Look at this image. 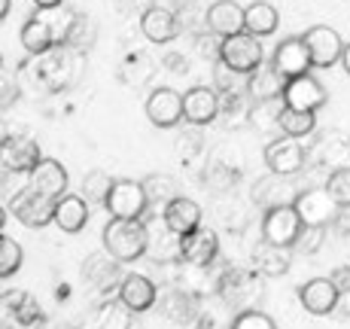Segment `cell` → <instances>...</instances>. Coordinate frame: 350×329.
Returning <instances> with one entry per match:
<instances>
[{
	"mask_svg": "<svg viewBox=\"0 0 350 329\" xmlns=\"http://www.w3.org/2000/svg\"><path fill=\"white\" fill-rule=\"evenodd\" d=\"M232 326L234 329H274V320L268 314L256 311V308H244L241 314H234Z\"/></svg>",
	"mask_w": 350,
	"mask_h": 329,
	"instance_id": "d590c367",
	"label": "cell"
},
{
	"mask_svg": "<svg viewBox=\"0 0 350 329\" xmlns=\"http://www.w3.org/2000/svg\"><path fill=\"white\" fill-rule=\"evenodd\" d=\"M284 101H286V107H295V110L317 113L320 107L326 104V89H323V83L320 79H314L311 73H301V77L286 79Z\"/></svg>",
	"mask_w": 350,
	"mask_h": 329,
	"instance_id": "4fadbf2b",
	"label": "cell"
},
{
	"mask_svg": "<svg viewBox=\"0 0 350 329\" xmlns=\"http://www.w3.org/2000/svg\"><path fill=\"white\" fill-rule=\"evenodd\" d=\"M250 85V98L253 101H271V98H284L286 89V77L278 70L274 64H259L247 79Z\"/></svg>",
	"mask_w": 350,
	"mask_h": 329,
	"instance_id": "484cf974",
	"label": "cell"
},
{
	"mask_svg": "<svg viewBox=\"0 0 350 329\" xmlns=\"http://www.w3.org/2000/svg\"><path fill=\"white\" fill-rule=\"evenodd\" d=\"M140 31L150 43H167V40L177 37L180 25H177V16L165 6H150V10L140 16Z\"/></svg>",
	"mask_w": 350,
	"mask_h": 329,
	"instance_id": "cb8c5ba5",
	"label": "cell"
},
{
	"mask_svg": "<svg viewBox=\"0 0 350 329\" xmlns=\"http://www.w3.org/2000/svg\"><path fill=\"white\" fill-rule=\"evenodd\" d=\"M219 296H223L228 305L241 308L244 311L247 305H253V302H259L262 296V280L259 274L247 272V268H228V272L219 278Z\"/></svg>",
	"mask_w": 350,
	"mask_h": 329,
	"instance_id": "ba28073f",
	"label": "cell"
},
{
	"mask_svg": "<svg viewBox=\"0 0 350 329\" xmlns=\"http://www.w3.org/2000/svg\"><path fill=\"white\" fill-rule=\"evenodd\" d=\"M116 293L134 314L150 311L156 305V284L150 278H144V274H125L122 284L116 287Z\"/></svg>",
	"mask_w": 350,
	"mask_h": 329,
	"instance_id": "7402d4cb",
	"label": "cell"
},
{
	"mask_svg": "<svg viewBox=\"0 0 350 329\" xmlns=\"http://www.w3.org/2000/svg\"><path fill=\"white\" fill-rule=\"evenodd\" d=\"M219 58L241 73H253L259 64H265L262 62L265 55H262L259 37L250 31H241V34H232V37L219 40Z\"/></svg>",
	"mask_w": 350,
	"mask_h": 329,
	"instance_id": "5b68a950",
	"label": "cell"
},
{
	"mask_svg": "<svg viewBox=\"0 0 350 329\" xmlns=\"http://www.w3.org/2000/svg\"><path fill=\"white\" fill-rule=\"evenodd\" d=\"M95 37H98V25H95V18H89V16H73V22H70V28H67L64 34V43L67 46H73V49H79V52H89L92 46H95Z\"/></svg>",
	"mask_w": 350,
	"mask_h": 329,
	"instance_id": "f546056e",
	"label": "cell"
},
{
	"mask_svg": "<svg viewBox=\"0 0 350 329\" xmlns=\"http://www.w3.org/2000/svg\"><path fill=\"white\" fill-rule=\"evenodd\" d=\"M144 186H146V196H150V205L165 207L167 201L177 196V183H174V177H167V174H152V177L144 180Z\"/></svg>",
	"mask_w": 350,
	"mask_h": 329,
	"instance_id": "1f68e13d",
	"label": "cell"
},
{
	"mask_svg": "<svg viewBox=\"0 0 350 329\" xmlns=\"http://www.w3.org/2000/svg\"><path fill=\"white\" fill-rule=\"evenodd\" d=\"M295 211H299V217H301V223L305 226H323L326 229L329 223H335L338 220V213H341V205L332 198V192L323 186V189H305V192H299L295 196Z\"/></svg>",
	"mask_w": 350,
	"mask_h": 329,
	"instance_id": "8992f818",
	"label": "cell"
},
{
	"mask_svg": "<svg viewBox=\"0 0 350 329\" xmlns=\"http://www.w3.org/2000/svg\"><path fill=\"white\" fill-rule=\"evenodd\" d=\"M89 223V198L85 196H62L55 201V226L67 235H77Z\"/></svg>",
	"mask_w": 350,
	"mask_h": 329,
	"instance_id": "603a6c76",
	"label": "cell"
},
{
	"mask_svg": "<svg viewBox=\"0 0 350 329\" xmlns=\"http://www.w3.org/2000/svg\"><path fill=\"white\" fill-rule=\"evenodd\" d=\"M326 189L332 192V198L338 201L341 207H350V168H335L326 180Z\"/></svg>",
	"mask_w": 350,
	"mask_h": 329,
	"instance_id": "e575fe53",
	"label": "cell"
},
{
	"mask_svg": "<svg viewBox=\"0 0 350 329\" xmlns=\"http://www.w3.org/2000/svg\"><path fill=\"white\" fill-rule=\"evenodd\" d=\"M58 43H62V40H58L55 25L43 16V10L22 25V46L31 55H43V52H49L52 46H58Z\"/></svg>",
	"mask_w": 350,
	"mask_h": 329,
	"instance_id": "44dd1931",
	"label": "cell"
},
{
	"mask_svg": "<svg viewBox=\"0 0 350 329\" xmlns=\"http://www.w3.org/2000/svg\"><path fill=\"white\" fill-rule=\"evenodd\" d=\"M207 28H211V34H217L219 40L247 31V10L241 3H234V0H217L207 10Z\"/></svg>",
	"mask_w": 350,
	"mask_h": 329,
	"instance_id": "e0dca14e",
	"label": "cell"
},
{
	"mask_svg": "<svg viewBox=\"0 0 350 329\" xmlns=\"http://www.w3.org/2000/svg\"><path fill=\"white\" fill-rule=\"evenodd\" d=\"M301 229H305V223H301L295 205L268 207L265 220H262V238L274 241V244H284V247H295V241H299Z\"/></svg>",
	"mask_w": 350,
	"mask_h": 329,
	"instance_id": "52a82bcc",
	"label": "cell"
},
{
	"mask_svg": "<svg viewBox=\"0 0 350 329\" xmlns=\"http://www.w3.org/2000/svg\"><path fill=\"white\" fill-rule=\"evenodd\" d=\"M299 302L305 305L308 314H317V317H326L338 308L341 302V290L332 278H311L308 284H301L299 290Z\"/></svg>",
	"mask_w": 350,
	"mask_h": 329,
	"instance_id": "8fae6325",
	"label": "cell"
},
{
	"mask_svg": "<svg viewBox=\"0 0 350 329\" xmlns=\"http://www.w3.org/2000/svg\"><path fill=\"white\" fill-rule=\"evenodd\" d=\"M271 64L278 67V70L284 73L286 79L301 77V73H308V70H311L314 62H311V49H308L305 37H286L284 43H280L278 49H274Z\"/></svg>",
	"mask_w": 350,
	"mask_h": 329,
	"instance_id": "5bb4252c",
	"label": "cell"
},
{
	"mask_svg": "<svg viewBox=\"0 0 350 329\" xmlns=\"http://www.w3.org/2000/svg\"><path fill=\"white\" fill-rule=\"evenodd\" d=\"M305 43L311 49V62L314 67L326 70V67L338 64L341 55H345V40L338 37V31L329 28V25H314V28L305 31Z\"/></svg>",
	"mask_w": 350,
	"mask_h": 329,
	"instance_id": "9c48e42d",
	"label": "cell"
},
{
	"mask_svg": "<svg viewBox=\"0 0 350 329\" xmlns=\"http://www.w3.org/2000/svg\"><path fill=\"white\" fill-rule=\"evenodd\" d=\"M22 247H18V241H12V238H6L3 235V241H0V274L3 278H12V274L22 268Z\"/></svg>",
	"mask_w": 350,
	"mask_h": 329,
	"instance_id": "836d02e7",
	"label": "cell"
},
{
	"mask_svg": "<svg viewBox=\"0 0 350 329\" xmlns=\"http://www.w3.org/2000/svg\"><path fill=\"white\" fill-rule=\"evenodd\" d=\"M223 110V101L213 89H189L183 95V113H186V122L192 125H207L219 116Z\"/></svg>",
	"mask_w": 350,
	"mask_h": 329,
	"instance_id": "ffe728a7",
	"label": "cell"
},
{
	"mask_svg": "<svg viewBox=\"0 0 350 329\" xmlns=\"http://www.w3.org/2000/svg\"><path fill=\"white\" fill-rule=\"evenodd\" d=\"M55 201L58 198L28 186V189L16 192V196L10 198V211H12V217L22 226H28V229H43V226L55 223Z\"/></svg>",
	"mask_w": 350,
	"mask_h": 329,
	"instance_id": "3957f363",
	"label": "cell"
},
{
	"mask_svg": "<svg viewBox=\"0 0 350 329\" xmlns=\"http://www.w3.org/2000/svg\"><path fill=\"white\" fill-rule=\"evenodd\" d=\"M323 226H305L299 235V241H295V250H301V253H314L317 247L323 244Z\"/></svg>",
	"mask_w": 350,
	"mask_h": 329,
	"instance_id": "8d00e7d4",
	"label": "cell"
},
{
	"mask_svg": "<svg viewBox=\"0 0 350 329\" xmlns=\"http://www.w3.org/2000/svg\"><path fill=\"white\" fill-rule=\"evenodd\" d=\"M332 280H335V284H338L341 296H345V293H350V268H335Z\"/></svg>",
	"mask_w": 350,
	"mask_h": 329,
	"instance_id": "74e56055",
	"label": "cell"
},
{
	"mask_svg": "<svg viewBox=\"0 0 350 329\" xmlns=\"http://www.w3.org/2000/svg\"><path fill=\"white\" fill-rule=\"evenodd\" d=\"M0 159H3L6 171L31 174L43 156H40V146H37V140H33V137H28V134H10V137L3 140Z\"/></svg>",
	"mask_w": 350,
	"mask_h": 329,
	"instance_id": "7c38bea8",
	"label": "cell"
},
{
	"mask_svg": "<svg viewBox=\"0 0 350 329\" xmlns=\"http://www.w3.org/2000/svg\"><path fill=\"white\" fill-rule=\"evenodd\" d=\"M119 259L116 256H92L89 263H85V268H83V274H85V280H89L92 287H98L100 293H107V290H113V287H119L122 284V272H119Z\"/></svg>",
	"mask_w": 350,
	"mask_h": 329,
	"instance_id": "4316f807",
	"label": "cell"
},
{
	"mask_svg": "<svg viewBox=\"0 0 350 329\" xmlns=\"http://www.w3.org/2000/svg\"><path fill=\"white\" fill-rule=\"evenodd\" d=\"M317 119H314L311 110H295V107H284L280 110V125L278 129L284 134H293V137H305V134L314 131Z\"/></svg>",
	"mask_w": 350,
	"mask_h": 329,
	"instance_id": "4dcf8cb0",
	"label": "cell"
},
{
	"mask_svg": "<svg viewBox=\"0 0 350 329\" xmlns=\"http://www.w3.org/2000/svg\"><path fill=\"white\" fill-rule=\"evenodd\" d=\"M31 186L52 198H62L67 192V171L55 159H40L37 168L31 171Z\"/></svg>",
	"mask_w": 350,
	"mask_h": 329,
	"instance_id": "d4e9b609",
	"label": "cell"
},
{
	"mask_svg": "<svg viewBox=\"0 0 350 329\" xmlns=\"http://www.w3.org/2000/svg\"><path fill=\"white\" fill-rule=\"evenodd\" d=\"M341 62H345V70L350 73V43L345 46V55H341Z\"/></svg>",
	"mask_w": 350,
	"mask_h": 329,
	"instance_id": "60d3db41",
	"label": "cell"
},
{
	"mask_svg": "<svg viewBox=\"0 0 350 329\" xmlns=\"http://www.w3.org/2000/svg\"><path fill=\"white\" fill-rule=\"evenodd\" d=\"M146 116L159 129H174L180 119H186L183 113V95L174 89H156L146 98Z\"/></svg>",
	"mask_w": 350,
	"mask_h": 329,
	"instance_id": "9a60e30c",
	"label": "cell"
},
{
	"mask_svg": "<svg viewBox=\"0 0 350 329\" xmlns=\"http://www.w3.org/2000/svg\"><path fill=\"white\" fill-rule=\"evenodd\" d=\"M3 308L16 317V324H22V326H37V324H43V311H40V305H37V299L28 296L25 290H6L3 293Z\"/></svg>",
	"mask_w": 350,
	"mask_h": 329,
	"instance_id": "83f0119b",
	"label": "cell"
},
{
	"mask_svg": "<svg viewBox=\"0 0 350 329\" xmlns=\"http://www.w3.org/2000/svg\"><path fill=\"white\" fill-rule=\"evenodd\" d=\"M79 73H83V52L79 49H73V46H67V43H58V46H52L49 52H43L40 77H43V83L49 85L52 92L73 85V79H79Z\"/></svg>",
	"mask_w": 350,
	"mask_h": 329,
	"instance_id": "7a4b0ae2",
	"label": "cell"
},
{
	"mask_svg": "<svg viewBox=\"0 0 350 329\" xmlns=\"http://www.w3.org/2000/svg\"><path fill=\"white\" fill-rule=\"evenodd\" d=\"M253 265H256V272L265 274V278H280V274H286L289 265H293V253H289V247H284V244H274V241L262 238L259 244L253 247Z\"/></svg>",
	"mask_w": 350,
	"mask_h": 329,
	"instance_id": "d6986e66",
	"label": "cell"
},
{
	"mask_svg": "<svg viewBox=\"0 0 350 329\" xmlns=\"http://www.w3.org/2000/svg\"><path fill=\"white\" fill-rule=\"evenodd\" d=\"M280 25V16L271 3L265 0H256V3L247 6V31L256 34V37H265V34H274Z\"/></svg>",
	"mask_w": 350,
	"mask_h": 329,
	"instance_id": "f1b7e54d",
	"label": "cell"
},
{
	"mask_svg": "<svg viewBox=\"0 0 350 329\" xmlns=\"http://www.w3.org/2000/svg\"><path fill=\"white\" fill-rule=\"evenodd\" d=\"M150 247V226L140 220L113 217L104 226V250L119 263H137Z\"/></svg>",
	"mask_w": 350,
	"mask_h": 329,
	"instance_id": "6da1fadb",
	"label": "cell"
},
{
	"mask_svg": "<svg viewBox=\"0 0 350 329\" xmlns=\"http://www.w3.org/2000/svg\"><path fill=\"white\" fill-rule=\"evenodd\" d=\"M161 220L167 223V229L177 232L180 238H183V235H189L201 226V207L195 205L192 198L174 196L165 207H161Z\"/></svg>",
	"mask_w": 350,
	"mask_h": 329,
	"instance_id": "ac0fdd59",
	"label": "cell"
},
{
	"mask_svg": "<svg viewBox=\"0 0 350 329\" xmlns=\"http://www.w3.org/2000/svg\"><path fill=\"white\" fill-rule=\"evenodd\" d=\"M180 244H183V253H180V256H183L189 265H195V268H207L213 259H217V253H219L217 232L204 229V226H198L195 232L183 235V238H180Z\"/></svg>",
	"mask_w": 350,
	"mask_h": 329,
	"instance_id": "2e32d148",
	"label": "cell"
},
{
	"mask_svg": "<svg viewBox=\"0 0 350 329\" xmlns=\"http://www.w3.org/2000/svg\"><path fill=\"white\" fill-rule=\"evenodd\" d=\"M37 3V10H52V6H62L64 0H33Z\"/></svg>",
	"mask_w": 350,
	"mask_h": 329,
	"instance_id": "f35d334b",
	"label": "cell"
},
{
	"mask_svg": "<svg viewBox=\"0 0 350 329\" xmlns=\"http://www.w3.org/2000/svg\"><path fill=\"white\" fill-rule=\"evenodd\" d=\"M305 146L299 144V137H293V134H284V137L271 140V144L265 146V165L271 174H299L301 168H305Z\"/></svg>",
	"mask_w": 350,
	"mask_h": 329,
	"instance_id": "30bf717a",
	"label": "cell"
},
{
	"mask_svg": "<svg viewBox=\"0 0 350 329\" xmlns=\"http://www.w3.org/2000/svg\"><path fill=\"white\" fill-rule=\"evenodd\" d=\"M107 211L110 217H125V220H140L150 211V196H146L144 180H116L107 196Z\"/></svg>",
	"mask_w": 350,
	"mask_h": 329,
	"instance_id": "277c9868",
	"label": "cell"
},
{
	"mask_svg": "<svg viewBox=\"0 0 350 329\" xmlns=\"http://www.w3.org/2000/svg\"><path fill=\"white\" fill-rule=\"evenodd\" d=\"M113 183H116V180H113L110 174L92 171L89 177H85V183H83V196L89 201H98V205H107V196H110Z\"/></svg>",
	"mask_w": 350,
	"mask_h": 329,
	"instance_id": "d6a6232c",
	"label": "cell"
},
{
	"mask_svg": "<svg viewBox=\"0 0 350 329\" xmlns=\"http://www.w3.org/2000/svg\"><path fill=\"white\" fill-rule=\"evenodd\" d=\"M12 12V0H0V18H6Z\"/></svg>",
	"mask_w": 350,
	"mask_h": 329,
	"instance_id": "ab89813d",
	"label": "cell"
}]
</instances>
